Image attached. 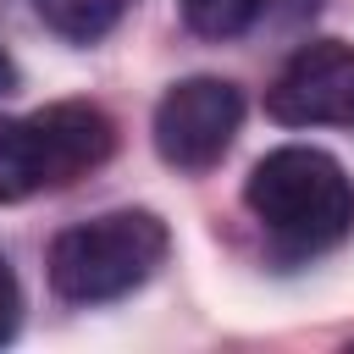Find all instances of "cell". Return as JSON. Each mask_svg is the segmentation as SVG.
I'll return each mask as SVG.
<instances>
[{
  "mask_svg": "<svg viewBox=\"0 0 354 354\" xmlns=\"http://www.w3.org/2000/svg\"><path fill=\"white\" fill-rule=\"evenodd\" d=\"M243 205L288 254H321L354 232V183L326 149L310 144H282L254 160Z\"/></svg>",
  "mask_w": 354,
  "mask_h": 354,
  "instance_id": "6da1fadb",
  "label": "cell"
},
{
  "mask_svg": "<svg viewBox=\"0 0 354 354\" xmlns=\"http://www.w3.org/2000/svg\"><path fill=\"white\" fill-rule=\"evenodd\" d=\"M127 6H133V0H33V11L44 17V28L61 33V39H72V44L105 39V33L127 17Z\"/></svg>",
  "mask_w": 354,
  "mask_h": 354,
  "instance_id": "8992f818",
  "label": "cell"
},
{
  "mask_svg": "<svg viewBox=\"0 0 354 354\" xmlns=\"http://www.w3.org/2000/svg\"><path fill=\"white\" fill-rule=\"evenodd\" d=\"M177 6H183L188 28L205 33V39H238L266 11V0H177Z\"/></svg>",
  "mask_w": 354,
  "mask_h": 354,
  "instance_id": "52a82bcc",
  "label": "cell"
},
{
  "mask_svg": "<svg viewBox=\"0 0 354 354\" xmlns=\"http://www.w3.org/2000/svg\"><path fill=\"white\" fill-rule=\"evenodd\" d=\"M238 122H243L238 83H227V77H183V83H171L160 94L149 133H155V149H160L166 166L205 171L232 149Z\"/></svg>",
  "mask_w": 354,
  "mask_h": 354,
  "instance_id": "277c9868",
  "label": "cell"
},
{
  "mask_svg": "<svg viewBox=\"0 0 354 354\" xmlns=\"http://www.w3.org/2000/svg\"><path fill=\"white\" fill-rule=\"evenodd\" d=\"M17 326H22V288H17L11 266L0 260V343H11Z\"/></svg>",
  "mask_w": 354,
  "mask_h": 354,
  "instance_id": "ba28073f",
  "label": "cell"
},
{
  "mask_svg": "<svg viewBox=\"0 0 354 354\" xmlns=\"http://www.w3.org/2000/svg\"><path fill=\"white\" fill-rule=\"evenodd\" d=\"M116 122L88 100H55L33 116H0V205L66 188L105 166Z\"/></svg>",
  "mask_w": 354,
  "mask_h": 354,
  "instance_id": "7a4b0ae2",
  "label": "cell"
},
{
  "mask_svg": "<svg viewBox=\"0 0 354 354\" xmlns=\"http://www.w3.org/2000/svg\"><path fill=\"white\" fill-rule=\"evenodd\" d=\"M171 238L166 221L149 210H111L94 221L66 227L50 243V288L72 304H105L155 277Z\"/></svg>",
  "mask_w": 354,
  "mask_h": 354,
  "instance_id": "3957f363",
  "label": "cell"
},
{
  "mask_svg": "<svg viewBox=\"0 0 354 354\" xmlns=\"http://www.w3.org/2000/svg\"><path fill=\"white\" fill-rule=\"evenodd\" d=\"M266 116L282 127H343L354 122V44L310 39L288 55L266 88Z\"/></svg>",
  "mask_w": 354,
  "mask_h": 354,
  "instance_id": "5b68a950",
  "label": "cell"
},
{
  "mask_svg": "<svg viewBox=\"0 0 354 354\" xmlns=\"http://www.w3.org/2000/svg\"><path fill=\"white\" fill-rule=\"evenodd\" d=\"M17 88V61L6 55V44H0V94H11Z\"/></svg>",
  "mask_w": 354,
  "mask_h": 354,
  "instance_id": "9c48e42d",
  "label": "cell"
}]
</instances>
